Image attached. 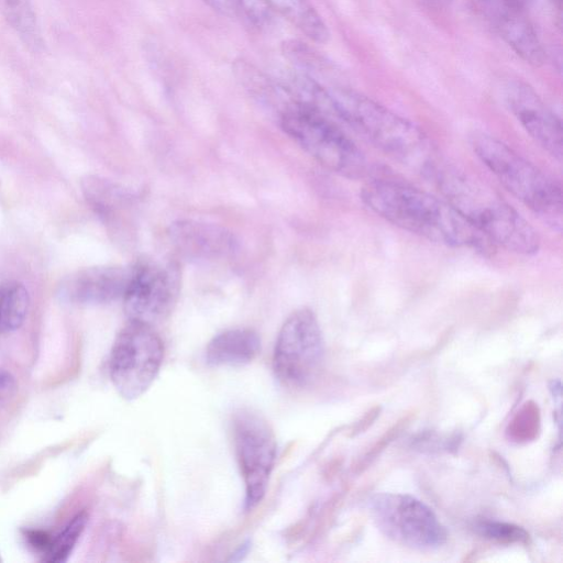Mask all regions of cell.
I'll list each match as a JSON object with an SVG mask.
<instances>
[{
    "instance_id": "44dd1931",
    "label": "cell",
    "mask_w": 563,
    "mask_h": 563,
    "mask_svg": "<svg viewBox=\"0 0 563 563\" xmlns=\"http://www.w3.org/2000/svg\"><path fill=\"white\" fill-rule=\"evenodd\" d=\"M87 522L86 511L76 514L63 530L51 537L47 549L42 554V561L46 563L66 562L78 543Z\"/></svg>"
},
{
    "instance_id": "5bb4252c",
    "label": "cell",
    "mask_w": 563,
    "mask_h": 563,
    "mask_svg": "<svg viewBox=\"0 0 563 563\" xmlns=\"http://www.w3.org/2000/svg\"><path fill=\"white\" fill-rule=\"evenodd\" d=\"M85 191L92 208L113 233L126 239L134 233L136 201L130 191L99 178L89 179Z\"/></svg>"
},
{
    "instance_id": "7c38bea8",
    "label": "cell",
    "mask_w": 563,
    "mask_h": 563,
    "mask_svg": "<svg viewBox=\"0 0 563 563\" xmlns=\"http://www.w3.org/2000/svg\"><path fill=\"white\" fill-rule=\"evenodd\" d=\"M176 252L195 261H217L234 255L239 249L235 235L227 228L197 220H178L168 230Z\"/></svg>"
},
{
    "instance_id": "ffe728a7",
    "label": "cell",
    "mask_w": 563,
    "mask_h": 563,
    "mask_svg": "<svg viewBox=\"0 0 563 563\" xmlns=\"http://www.w3.org/2000/svg\"><path fill=\"white\" fill-rule=\"evenodd\" d=\"M29 309V294L16 282L0 286V335L21 327Z\"/></svg>"
},
{
    "instance_id": "8fae6325",
    "label": "cell",
    "mask_w": 563,
    "mask_h": 563,
    "mask_svg": "<svg viewBox=\"0 0 563 563\" xmlns=\"http://www.w3.org/2000/svg\"><path fill=\"white\" fill-rule=\"evenodd\" d=\"M503 96L508 110L526 132L551 156L561 161L563 155L561 120L536 90L521 80H510L505 85Z\"/></svg>"
},
{
    "instance_id": "ba28073f",
    "label": "cell",
    "mask_w": 563,
    "mask_h": 563,
    "mask_svg": "<svg viewBox=\"0 0 563 563\" xmlns=\"http://www.w3.org/2000/svg\"><path fill=\"white\" fill-rule=\"evenodd\" d=\"M369 507L377 528L397 543L433 550L446 541V530L432 509L412 496L378 494L371 499Z\"/></svg>"
},
{
    "instance_id": "7402d4cb",
    "label": "cell",
    "mask_w": 563,
    "mask_h": 563,
    "mask_svg": "<svg viewBox=\"0 0 563 563\" xmlns=\"http://www.w3.org/2000/svg\"><path fill=\"white\" fill-rule=\"evenodd\" d=\"M541 427V416L538 405L526 401L509 421L506 434L516 443H526L534 440Z\"/></svg>"
},
{
    "instance_id": "f1b7e54d",
    "label": "cell",
    "mask_w": 563,
    "mask_h": 563,
    "mask_svg": "<svg viewBox=\"0 0 563 563\" xmlns=\"http://www.w3.org/2000/svg\"><path fill=\"white\" fill-rule=\"evenodd\" d=\"M0 561H1V559H0Z\"/></svg>"
},
{
    "instance_id": "52a82bcc",
    "label": "cell",
    "mask_w": 563,
    "mask_h": 563,
    "mask_svg": "<svg viewBox=\"0 0 563 563\" xmlns=\"http://www.w3.org/2000/svg\"><path fill=\"white\" fill-rule=\"evenodd\" d=\"M324 355L322 332L309 308L290 313L277 335L273 368L276 377L289 387H303L321 368Z\"/></svg>"
},
{
    "instance_id": "d4e9b609",
    "label": "cell",
    "mask_w": 563,
    "mask_h": 563,
    "mask_svg": "<svg viewBox=\"0 0 563 563\" xmlns=\"http://www.w3.org/2000/svg\"><path fill=\"white\" fill-rule=\"evenodd\" d=\"M380 408L378 406L373 407L369 409L353 427V430L351 431V435L358 434L366 430L373 421L377 418L379 415Z\"/></svg>"
},
{
    "instance_id": "e0dca14e",
    "label": "cell",
    "mask_w": 563,
    "mask_h": 563,
    "mask_svg": "<svg viewBox=\"0 0 563 563\" xmlns=\"http://www.w3.org/2000/svg\"><path fill=\"white\" fill-rule=\"evenodd\" d=\"M274 10L316 43H325L330 31L322 16L308 0H268Z\"/></svg>"
},
{
    "instance_id": "cb8c5ba5",
    "label": "cell",
    "mask_w": 563,
    "mask_h": 563,
    "mask_svg": "<svg viewBox=\"0 0 563 563\" xmlns=\"http://www.w3.org/2000/svg\"><path fill=\"white\" fill-rule=\"evenodd\" d=\"M411 416H406L399 420L394 427H391L386 433L371 448V450L363 456V459L356 464V471L362 472L367 467L379 452L384 450L389 442L397 437L401 430L409 423Z\"/></svg>"
},
{
    "instance_id": "4316f807",
    "label": "cell",
    "mask_w": 563,
    "mask_h": 563,
    "mask_svg": "<svg viewBox=\"0 0 563 563\" xmlns=\"http://www.w3.org/2000/svg\"><path fill=\"white\" fill-rule=\"evenodd\" d=\"M504 1L506 3V7L521 11V9L526 8L530 3L531 0H504Z\"/></svg>"
},
{
    "instance_id": "5b68a950",
    "label": "cell",
    "mask_w": 563,
    "mask_h": 563,
    "mask_svg": "<svg viewBox=\"0 0 563 563\" xmlns=\"http://www.w3.org/2000/svg\"><path fill=\"white\" fill-rule=\"evenodd\" d=\"M278 114L285 133L324 168L351 179L367 176V158L335 120L291 98Z\"/></svg>"
},
{
    "instance_id": "8992f818",
    "label": "cell",
    "mask_w": 563,
    "mask_h": 563,
    "mask_svg": "<svg viewBox=\"0 0 563 563\" xmlns=\"http://www.w3.org/2000/svg\"><path fill=\"white\" fill-rule=\"evenodd\" d=\"M163 356V342L153 327L130 320L110 353L109 373L117 391L129 400L143 395L156 378Z\"/></svg>"
},
{
    "instance_id": "6da1fadb",
    "label": "cell",
    "mask_w": 563,
    "mask_h": 563,
    "mask_svg": "<svg viewBox=\"0 0 563 563\" xmlns=\"http://www.w3.org/2000/svg\"><path fill=\"white\" fill-rule=\"evenodd\" d=\"M362 201L394 225L431 242L489 252L493 245L445 199L390 179L368 181Z\"/></svg>"
},
{
    "instance_id": "9a60e30c",
    "label": "cell",
    "mask_w": 563,
    "mask_h": 563,
    "mask_svg": "<svg viewBox=\"0 0 563 563\" xmlns=\"http://www.w3.org/2000/svg\"><path fill=\"white\" fill-rule=\"evenodd\" d=\"M260 350L261 339L254 330L235 328L212 338L206 350V360L212 366H241L253 361Z\"/></svg>"
},
{
    "instance_id": "603a6c76",
    "label": "cell",
    "mask_w": 563,
    "mask_h": 563,
    "mask_svg": "<svg viewBox=\"0 0 563 563\" xmlns=\"http://www.w3.org/2000/svg\"><path fill=\"white\" fill-rule=\"evenodd\" d=\"M474 528L482 537L503 543H528L530 539L522 527L508 522L483 520Z\"/></svg>"
},
{
    "instance_id": "484cf974",
    "label": "cell",
    "mask_w": 563,
    "mask_h": 563,
    "mask_svg": "<svg viewBox=\"0 0 563 563\" xmlns=\"http://www.w3.org/2000/svg\"><path fill=\"white\" fill-rule=\"evenodd\" d=\"M14 379L10 373L0 369V401L4 400L14 389Z\"/></svg>"
},
{
    "instance_id": "3957f363",
    "label": "cell",
    "mask_w": 563,
    "mask_h": 563,
    "mask_svg": "<svg viewBox=\"0 0 563 563\" xmlns=\"http://www.w3.org/2000/svg\"><path fill=\"white\" fill-rule=\"evenodd\" d=\"M331 92L340 121L393 159L432 176L438 167L434 151L418 125L353 90Z\"/></svg>"
},
{
    "instance_id": "ac0fdd59",
    "label": "cell",
    "mask_w": 563,
    "mask_h": 563,
    "mask_svg": "<svg viewBox=\"0 0 563 563\" xmlns=\"http://www.w3.org/2000/svg\"><path fill=\"white\" fill-rule=\"evenodd\" d=\"M0 13L30 51L43 49L44 41L31 0H0Z\"/></svg>"
},
{
    "instance_id": "9c48e42d",
    "label": "cell",
    "mask_w": 563,
    "mask_h": 563,
    "mask_svg": "<svg viewBox=\"0 0 563 563\" xmlns=\"http://www.w3.org/2000/svg\"><path fill=\"white\" fill-rule=\"evenodd\" d=\"M233 443L245 485V507L253 509L263 499L277 454L269 424L257 413L241 411L233 420Z\"/></svg>"
},
{
    "instance_id": "2e32d148",
    "label": "cell",
    "mask_w": 563,
    "mask_h": 563,
    "mask_svg": "<svg viewBox=\"0 0 563 563\" xmlns=\"http://www.w3.org/2000/svg\"><path fill=\"white\" fill-rule=\"evenodd\" d=\"M497 27L507 45L526 63L539 67L545 60V52L529 21L520 11L510 9L501 12Z\"/></svg>"
},
{
    "instance_id": "7a4b0ae2",
    "label": "cell",
    "mask_w": 563,
    "mask_h": 563,
    "mask_svg": "<svg viewBox=\"0 0 563 563\" xmlns=\"http://www.w3.org/2000/svg\"><path fill=\"white\" fill-rule=\"evenodd\" d=\"M431 177L445 200L493 246L521 255L538 252L534 229L497 192L446 167L438 166Z\"/></svg>"
},
{
    "instance_id": "30bf717a",
    "label": "cell",
    "mask_w": 563,
    "mask_h": 563,
    "mask_svg": "<svg viewBox=\"0 0 563 563\" xmlns=\"http://www.w3.org/2000/svg\"><path fill=\"white\" fill-rule=\"evenodd\" d=\"M180 290V271L175 262H139L123 296L131 321L153 325L169 314Z\"/></svg>"
},
{
    "instance_id": "83f0119b",
    "label": "cell",
    "mask_w": 563,
    "mask_h": 563,
    "mask_svg": "<svg viewBox=\"0 0 563 563\" xmlns=\"http://www.w3.org/2000/svg\"><path fill=\"white\" fill-rule=\"evenodd\" d=\"M429 1H431L432 3H437V4H448L452 0H429Z\"/></svg>"
},
{
    "instance_id": "4fadbf2b",
    "label": "cell",
    "mask_w": 563,
    "mask_h": 563,
    "mask_svg": "<svg viewBox=\"0 0 563 563\" xmlns=\"http://www.w3.org/2000/svg\"><path fill=\"white\" fill-rule=\"evenodd\" d=\"M133 266H99L77 272L67 278L64 296L80 303H106L123 298Z\"/></svg>"
},
{
    "instance_id": "d6986e66",
    "label": "cell",
    "mask_w": 563,
    "mask_h": 563,
    "mask_svg": "<svg viewBox=\"0 0 563 563\" xmlns=\"http://www.w3.org/2000/svg\"><path fill=\"white\" fill-rule=\"evenodd\" d=\"M214 11L240 21L252 29H269L276 11L268 0H203Z\"/></svg>"
},
{
    "instance_id": "277c9868",
    "label": "cell",
    "mask_w": 563,
    "mask_h": 563,
    "mask_svg": "<svg viewBox=\"0 0 563 563\" xmlns=\"http://www.w3.org/2000/svg\"><path fill=\"white\" fill-rule=\"evenodd\" d=\"M471 146L514 197L553 231L561 232L563 200L558 181L494 136L475 133L471 137Z\"/></svg>"
}]
</instances>
